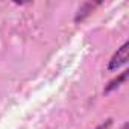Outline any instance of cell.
Here are the masks:
<instances>
[{"label":"cell","mask_w":129,"mask_h":129,"mask_svg":"<svg viewBox=\"0 0 129 129\" xmlns=\"http://www.w3.org/2000/svg\"><path fill=\"white\" fill-rule=\"evenodd\" d=\"M127 73H129V72H127V70H124L123 73H120L118 76H115V78H114L112 81H109V82H108V85L105 87L103 93H106V94H108V93L114 91L115 88H118V87H120V85H121V84H123V82L126 81V78H127Z\"/></svg>","instance_id":"2"},{"label":"cell","mask_w":129,"mask_h":129,"mask_svg":"<svg viewBox=\"0 0 129 129\" xmlns=\"http://www.w3.org/2000/svg\"><path fill=\"white\" fill-rule=\"evenodd\" d=\"M97 5H99V3H84V5L79 8V14L76 15L75 20H76V21H79V20L82 21V20H84V18L93 11V9H94V6H97Z\"/></svg>","instance_id":"3"},{"label":"cell","mask_w":129,"mask_h":129,"mask_svg":"<svg viewBox=\"0 0 129 129\" xmlns=\"http://www.w3.org/2000/svg\"><path fill=\"white\" fill-rule=\"evenodd\" d=\"M127 47H129V43L126 41V43H123V46L120 49H117V52L112 55V58L108 62V70H117L121 66H124L127 61Z\"/></svg>","instance_id":"1"},{"label":"cell","mask_w":129,"mask_h":129,"mask_svg":"<svg viewBox=\"0 0 129 129\" xmlns=\"http://www.w3.org/2000/svg\"><path fill=\"white\" fill-rule=\"evenodd\" d=\"M111 123H112V120H111V118H109V120H106V121H105V123H102V124H100V126H99V127H97V129H108V127H109V126H111Z\"/></svg>","instance_id":"4"}]
</instances>
